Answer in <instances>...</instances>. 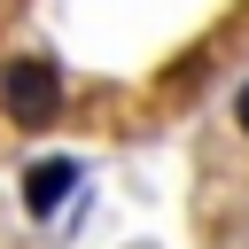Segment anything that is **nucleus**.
I'll return each mask as SVG.
<instances>
[{"instance_id": "nucleus-1", "label": "nucleus", "mask_w": 249, "mask_h": 249, "mask_svg": "<svg viewBox=\"0 0 249 249\" xmlns=\"http://www.w3.org/2000/svg\"><path fill=\"white\" fill-rule=\"evenodd\" d=\"M0 101H8V117H16L23 132H39V124H54V109H62V70H54L47 54H16V62L0 70Z\"/></svg>"}, {"instance_id": "nucleus-2", "label": "nucleus", "mask_w": 249, "mask_h": 249, "mask_svg": "<svg viewBox=\"0 0 249 249\" xmlns=\"http://www.w3.org/2000/svg\"><path fill=\"white\" fill-rule=\"evenodd\" d=\"M78 179H86V171H78L70 156H47V163H31V171H23V210H31V218H54V210L70 202V187H78Z\"/></svg>"}, {"instance_id": "nucleus-3", "label": "nucleus", "mask_w": 249, "mask_h": 249, "mask_svg": "<svg viewBox=\"0 0 249 249\" xmlns=\"http://www.w3.org/2000/svg\"><path fill=\"white\" fill-rule=\"evenodd\" d=\"M233 117H241V132H249V86H241V93H233Z\"/></svg>"}]
</instances>
